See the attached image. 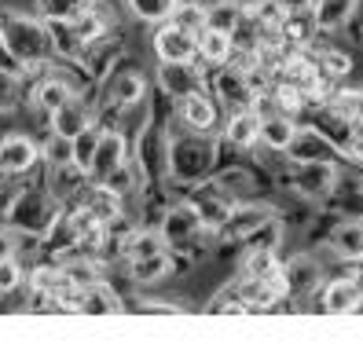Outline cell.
<instances>
[{
    "mask_svg": "<svg viewBox=\"0 0 363 348\" xmlns=\"http://www.w3.org/2000/svg\"><path fill=\"white\" fill-rule=\"evenodd\" d=\"M169 180L180 191L209 180L220 165V133H191V128H169Z\"/></svg>",
    "mask_w": 363,
    "mask_h": 348,
    "instance_id": "cell-1",
    "label": "cell"
},
{
    "mask_svg": "<svg viewBox=\"0 0 363 348\" xmlns=\"http://www.w3.org/2000/svg\"><path fill=\"white\" fill-rule=\"evenodd\" d=\"M0 48H4L26 74L30 70H45L52 62V55H55L48 23L40 15L18 11V8L0 11Z\"/></svg>",
    "mask_w": 363,
    "mask_h": 348,
    "instance_id": "cell-2",
    "label": "cell"
},
{
    "mask_svg": "<svg viewBox=\"0 0 363 348\" xmlns=\"http://www.w3.org/2000/svg\"><path fill=\"white\" fill-rule=\"evenodd\" d=\"M62 213V202L48 187H26L18 191L11 206H8V224L15 231H33V235H48V228L55 224V216Z\"/></svg>",
    "mask_w": 363,
    "mask_h": 348,
    "instance_id": "cell-3",
    "label": "cell"
},
{
    "mask_svg": "<svg viewBox=\"0 0 363 348\" xmlns=\"http://www.w3.org/2000/svg\"><path fill=\"white\" fill-rule=\"evenodd\" d=\"M169 140H173L169 136V125H162L158 118L133 140V158L143 169L151 187H162L169 180Z\"/></svg>",
    "mask_w": 363,
    "mask_h": 348,
    "instance_id": "cell-4",
    "label": "cell"
},
{
    "mask_svg": "<svg viewBox=\"0 0 363 348\" xmlns=\"http://www.w3.org/2000/svg\"><path fill=\"white\" fill-rule=\"evenodd\" d=\"M220 121H224V106L209 89L177 99L173 114H169V128H191V133H206V136H217Z\"/></svg>",
    "mask_w": 363,
    "mask_h": 348,
    "instance_id": "cell-5",
    "label": "cell"
},
{
    "mask_svg": "<svg viewBox=\"0 0 363 348\" xmlns=\"http://www.w3.org/2000/svg\"><path fill=\"white\" fill-rule=\"evenodd\" d=\"M341 180V158H323V162H294L290 172V191H297L312 206H323L337 191Z\"/></svg>",
    "mask_w": 363,
    "mask_h": 348,
    "instance_id": "cell-6",
    "label": "cell"
},
{
    "mask_svg": "<svg viewBox=\"0 0 363 348\" xmlns=\"http://www.w3.org/2000/svg\"><path fill=\"white\" fill-rule=\"evenodd\" d=\"M155 89L169 103L187 99V96L209 89V70L199 59H191V62H158L155 67Z\"/></svg>",
    "mask_w": 363,
    "mask_h": 348,
    "instance_id": "cell-7",
    "label": "cell"
},
{
    "mask_svg": "<svg viewBox=\"0 0 363 348\" xmlns=\"http://www.w3.org/2000/svg\"><path fill=\"white\" fill-rule=\"evenodd\" d=\"M158 231L165 235L169 249L180 253V249H187L191 242H195V238H202L209 228H206V220H202V213L191 206L187 198H177V202L165 206L162 220H158Z\"/></svg>",
    "mask_w": 363,
    "mask_h": 348,
    "instance_id": "cell-8",
    "label": "cell"
},
{
    "mask_svg": "<svg viewBox=\"0 0 363 348\" xmlns=\"http://www.w3.org/2000/svg\"><path fill=\"white\" fill-rule=\"evenodd\" d=\"M151 96V77H147L140 67H129L125 59H118V67L103 77V99L111 106H133L140 99Z\"/></svg>",
    "mask_w": 363,
    "mask_h": 348,
    "instance_id": "cell-9",
    "label": "cell"
},
{
    "mask_svg": "<svg viewBox=\"0 0 363 348\" xmlns=\"http://www.w3.org/2000/svg\"><path fill=\"white\" fill-rule=\"evenodd\" d=\"M151 55L155 62H191L199 59V33L177 26L173 18L162 26H151Z\"/></svg>",
    "mask_w": 363,
    "mask_h": 348,
    "instance_id": "cell-10",
    "label": "cell"
},
{
    "mask_svg": "<svg viewBox=\"0 0 363 348\" xmlns=\"http://www.w3.org/2000/svg\"><path fill=\"white\" fill-rule=\"evenodd\" d=\"M209 92L220 99L224 111H239V106H253L257 92L250 89V77L246 70H239L235 62H224V67H213L209 70Z\"/></svg>",
    "mask_w": 363,
    "mask_h": 348,
    "instance_id": "cell-11",
    "label": "cell"
},
{
    "mask_svg": "<svg viewBox=\"0 0 363 348\" xmlns=\"http://www.w3.org/2000/svg\"><path fill=\"white\" fill-rule=\"evenodd\" d=\"M283 271H286V282H290V297H315L327 282V268L319 264V257L312 249H301V253H290L283 257Z\"/></svg>",
    "mask_w": 363,
    "mask_h": 348,
    "instance_id": "cell-12",
    "label": "cell"
},
{
    "mask_svg": "<svg viewBox=\"0 0 363 348\" xmlns=\"http://www.w3.org/2000/svg\"><path fill=\"white\" fill-rule=\"evenodd\" d=\"M261 114L257 106H239V111H224V125H220V140L239 150V155H250V150L261 147Z\"/></svg>",
    "mask_w": 363,
    "mask_h": 348,
    "instance_id": "cell-13",
    "label": "cell"
},
{
    "mask_svg": "<svg viewBox=\"0 0 363 348\" xmlns=\"http://www.w3.org/2000/svg\"><path fill=\"white\" fill-rule=\"evenodd\" d=\"M129 158H133V140H129V133H125V128H118V125L103 128L99 143H96V158H92L89 176H92V180H106L114 169H121Z\"/></svg>",
    "mask_w": 363,
    "mask_h": 348,
    "instance_id": "cell-14",
    "label": "cell"
},
{
    "mask_svg": "<svg viewBox=\"0 0 363 348\" xmlns=\"http://www.w3.org/2000/svg\"><path fill=\"white\" fill-rule=\"evenodd\" d=\"M315 312L323 315H359L363 312V290L345 275H330L323 290L315 293Z\"/></svg>",
    "mask_w": 363,
    "mask_h": 348,
    "instance_id": "cell-15",
    "label": "cell"
},
{
    "mask_svg": "<svg viewBox=\"0 0 363 348\" xmlns=\"http://www.w3.org/2000/svg\"><path fill=\"white\" fill-rule=\"evenodd\" d=\"M40 162V143L26 133H8L0 136V172L4 176H26V172H33Z\"/></svg>",
    "mask_w": 363,
    "mask_h": 348,
    "instance_id": "cell-16",
    "label": "cell"
},
{
    "mask_svg": "<svg viewBox=\"0 0 363 348\" xmlns=\"http://www.w3.org/2000/svg\"><path fill=\"white\" fill-rule=\"evenodd\" d=\"M77 96V84L67 77V74H40V81L33 84V92H30V106L37 114H55L62 103H70Z\"/></svg>",
    "mask_w": 363,
    "mask_h": 348,
    "instance_id": "cell-17",
    "label": "cell"
},
{
    "mask_svg": "<svg viewBox=\"0 0 363 348\" xmlns=\"http://www.w3.org/2000/svg\"><path fill=\"white\" fill-rule=\"evenodd\" d=\"M96 125V103H89L84 96H74L70 103H62L55 114H48V128L67 140H77L84 128Z\"/></svg>",
    "mask_w": 363,
    "mask_h": 348,
    "instance_id": "cell-18",
    "label": "cell"
},
{
    "mask_svg": "<svg viewBox=\"0 0 363 348\" xmlns=\"http://www.w3.org/2000/svg\"><path fill=\"white\" fill-rule=\"evenodd\" d=\"M363 0H315L312 8V23L319 30V37H330V33H345L349 23L359 15Z\"/></svg>",
    "mask_w": 363,
    "mask_h": 348,
    "instance_id": "cell-19",
    "label": "cell"
},
{
    "mask_svg": "<svg viewBox=\"0 0 363 348\" xmlns=\"http://www.w3.org/2000/svg\"><path fill=\"white\" fill-rule=\"evenodd\" d=\"M286 155L294 162H323V158H341V150L330 143V136L319 125H305L301 121V128H297V136H294Z\"/></svg>",
    "mask_w": 363,
    "mask_h": 348,
    "instance_id": "cell-20",
    "label": "cell"
},
{
    "mask_svg": "<svg viewBox=\"0 0 363 348\" xmlns=\"http://www.w3.org/2000/svg\"><path fill=\"white\" fill-rule=\"evenodd\" d=\"M327 242L341 260H363V220L359 216H337Z\"/></svg>",
    "mask_w": 363,
    "mask_h": 348,
    "instance_id": "cell-21",
    "label": "cell"
},
{
    "mask_svg": "<svg viewBox=\"0 0 363 348\" xmlns=\"http://www.w3.org/2000/svg\"><path fill=\"white\" fill-rule=\"evenodd\" d=\"M165 249H169L165 235L151 224H136L121 238V260H143V257H155V253H165Z\"/></svg>",
    "mask_w": 363,
    "mask_h": 348,
    "instance_id": "cell-22",
    "label": "cell"
},
{
    "mask_svg": "<svg viewBox=\"0 0 363 348\" xmlns=\"http://www.w3.org/2000/svg\"><path fill=\"white\" fill-rule=\"evenodd\" d=\"M121 312H125V297L106 279H96L92 286H84L81 315H121Z\"/></svg>",
    "mask_w": 363,
    "mask_h": 348,
    "instance_id": "cell-23",
    "label": "cell"
},
{
    "mask_svg": "<svg viewBox=\"0 0 363 348\" xmlns=\"http://www.w3.org/2000/svg\"><path fill=\"white\" fill-rule=\"evenodd\" d=\"M297 128H301V118H294V114H268L261 121V147L264 150H279V155H286L294 136H297ZM257 147V150H261Z\"/></svg>",
    "mask_w": 363,
    "mask_h": 348,
    "instance_id": "cell-24",
    "label": "cell"
},
{
    "mask_svg": "<svg viewBox=\"0 0 363 348\" xmlns=\"http://www.w3.org/2000/svg\"><path fill=\"white\" fill-rule=\"evenodd\" d=\"M231 55H235V37L231 33L213 30V26H206L199 33V62H202L206 70L224 67V62H231Z\"/></svg>",
    "mask_w": 363,
    "mask_h": 348,
    "instance_id": "cell-25",
    "label": "cell"
},
{
    "mask_svg": "<svg viewBox=\"0 0 363 348\" xmlns=\"http://www.w3.org/2000/svg\"><path fill=\"white\" fill-rule=\"evenodd\" d=\"M121 8H125V15L143 23V26H162L173 18L180 0H121Z\"/></svg>",
    "mask_w": 363,
    "mask_h": 348,
    "instance_id": "cell-26",
    "label": "cell"
},
{
    "mask_svg": "<svg viewBox=\"0 0 363 348\" xmlns=\"http://www.w3.org/2000/svg\"><path fill=\"white\" fill-rule=\"evenodd\" d=\"M89 4L92 0H33V8L45 23H74Z\"/></svg>",
    "mask_w": 363,
    "mask_h": 348,
    "instance_id": "cell-27",
    "label": "cell"
},
{
    "mask_svg": "<svg viewBox=\"0 0 363 348\" xmlns=\"http://www.w3.org/2000/svg\"><path fill=\"white\" fill-rule=\"evenodd\" d=\"M40 158H45L48 169L70 165L74 162V140H67V136H59V133H52V128H48V140L40 143Z\"/></svg>",
    "mask_w": 363,
    "mask_h": 348,
    "instance_id": "cell-28",
    "label": "cell"
},
{
    "mask_svg": "<svg viewBox=\"0 0 363 348\" xmlns=\"http://www.w3.org/2000/svg\"><path fill=\"white\" fill-rule=\"evenodd\" d=\"M173 23L191 33H202L206 30V0H180V8L173 11Z\"/></svg>",
    "mask_w": 363,
    "mask_h": 348,
    "instance_id": "cell-29",
    "label": "cell"
},
{
    "mask_svg": "<svg viewBox=\"0 0 363 348\" xmlns=\"http://www.w3.org/2000/svg\"><path fill=\"white\" fill-rule=\"evenodd\" d=\"M26 264L18 257H8V260H0V297H11L18 286H26Z\"/></svg>",
    "mask_w": 363,
    "mask_h": 348,
    "instance_id": "cell-30",
    "label": "cell"
},
{
    "mask_svg": "<svg viewBox=\"0 0 363 348\" xmlns=\"http://www.w3.org/2000/svg\"><path fill=\"white\" fill-rule=\"evenodd\" d=\"M99 133L103 128L99 125H92V128H84V133L74 140V162L89 172L92 169V158H96V143H99Z\"/></svg>",
    "mask_w": 363,
    "mask_h": 348,
    "instance_id": "cell-31",
    "label": "cell"
},
{
    "mask_svg": "<svg viewBox=\"0 0 363 348\" xmlns=\"http://www.w3.org/2000/svg\"><path fill=\"white\" fill-rule=\"evenodd\" d=\"M341 158H345L349 165H363V121H356L349 143L341 147Z\"/></svg>",
    "mask_w": 363,
    "mask_h": 348,
    "instance_id": "cell-32",
    "label": "cell"
},
{
    "mask_svg": "<svg viewBox=\"0 0 363 348\" xmlns=\"http://www.w3.org/2000/svg\"><path fill=\"white\" fill-rule=\"evenodd\" d=\"M15 257V228L11 224H0V260Z\"/></svg>",
    "mask_w": 363,
    "mask_h": 348,
    "instance_id": "cell-33",
    "label": "cell"
},
{
    "mask_svg": "<svg viewBox=\"0 0 363 348\" xmlns=\"http://www.w3.org/2000/svg\"><path fill=\"white\" fill-rule=\"evenodd\" d=\"M279 4H283V11H286V15H312L315 0H279Z\"/></svg>",
    "mask_w": 363,
    "mask_h": 348,
    "instance_id": "cell-34",
    "label": "cell"
},
{
    "mask_svg": "<svg viewBox=\"0 0 363 348\" xmlns=\"http://www.w3.org/2000/svg\"><path fill=\"white\" fill-rule=\"evenodd\" d=\"M359 121H363V99H359Z\"/></svg>",
    "mask_w": 363,
    "mask_h": 348,
    "instance_id": "cell-35",
    "label": "cell"
}]
</instances>
